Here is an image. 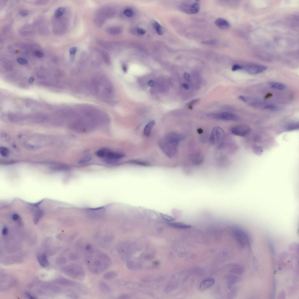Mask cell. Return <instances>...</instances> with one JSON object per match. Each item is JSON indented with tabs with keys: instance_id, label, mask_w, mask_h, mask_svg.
Here are the masks:
<instances>
[{
	"instance_id": "41",
	"label": "cell",
	"mask_w": 299,
	"mask_h": 299,
	"mask_svg": "<svg viewBox=\"0 0 299 299\" xmlns=\"http://www.w3.org/2000/svg\"><path fill=\"white\" fill-rule=\"evenodd\" d=\"M154 81L152 80H149L147 83V86L150 87H152L154 86Z\"/></svg>"
},
{
	"instance_id": "43",
	"label": "cell",
	"mask_w": 299,
	"mask_h": 299,
	"mask_svg": "<svg viewBox=\"0 0 299 299\" xmlns=\"http://www.w3.org/2000/svg\"><path fill=\"white\" fill-rule=\"evenodd\" d=\"M239 98L241 99L243 101L245 102H246L247 101V99L246 97H245V96H240L239 97Z\"/></svg>"
},
{
	"instance_id": "7",
	"label": "cell",
	"mask_w": 299,
	"mask_h": 299,
	"mask_svg": "<svg viewBox=\"0 0 299 299\" xmlns=\"http://www.w3.org/2000/svg\"><path fill=\"white\" fill-rule=\"evenodd\" d=\"M250 129L245 125H240L233 127L231 130L232 133L234 135L244 137L249 133Z\"/></svg>"
},
{
	"instance_id": "25",
	"label": "cell",
	"mask_w": 299,
	"mask_h": 299,
	"mask_svg": "<svg viewBox=\"0 0 299 299\" xmlns=\"http://www.w3.org/2000/svg\"><path fill=\"white\" fill-rule=\"evenodd\" d=\"M264 109L272 111H279V108L277 106L273 105H268L265 106L264 108Z\"/></svg>"
},
{
	"instance_id": "8",
	"label": "cell",
	"mask_w": 299,
	"mask_h": 299,
	"mask_svg": "<svg viewBox=\"0 0 299 299\" xmlns=\"http://www.w3.org/2000/svg\"><path fill=\"white\" fill-rule=\"evenodd\" d=\"M243 69L249 74L256 75L265 71L267 68L264 66L251 64L243 67Z\"/></svg>"
},
{
	"instance_id": "26",
	"label": "cell",
	"mask_w": 299,
	"mask_h": 299,
	"mask_svg": "<svg viewBox=\"0 0 299 299\" xmlns=\"http://www.w3.org/2000/svg\"><path fill=\"white\" fill-rule=\"evenodd\" d=\"M102 55L104 60V61L106 63L108 64L110 63L111 59L110 57L108 54L106 52L103 51L102 53Z\"/></svg>"
},
{
	"instance_id": "14",
	"label": "cell",
	"mask_w": 299,
	"mask_h": 299,
	"mask_svg": "<svg viewBox=\"0 0 299 299\" xmlns=\"http://www.w3.org/2000/svg\"><path fill=\"white\" fill-rule=\"evenodd\" d=\"M155 122L152 120L150 122L145 126L144 130V134L146 137H148L150 134L151 132L155 125Z\"/></svg>"
},
{
	"instance_id": "35",
	"label": "cell",
	"mask_w": 299,
	"mask_h": 299,
	"mask_svg": "<svg viewBox=\"0 0 299 299\" xmlns=\"http://www.w3.org/2000/svg\"><path fill=\"white\" fill-rule=\"evenodd\" d=\"M77 49L76 47H72L69 50V53L72 56L74 55L76 53Z\"/></svg>"
},
{
	"instance_id": "38",
	"label": "cell",
	"mask_w": 299,
	"mask_h": 299,
	"mask_svg": "<svg viewBox=\"0 0 299 299\" xmlns=\"http://www.w3.org/2000/svg\"><path fill=\"white\" fill-rule=\"evenodd\" d=\"M35 54L36 56L39 58H42L44 56L43 53L39 51H36L35 52Z\"/></svg>"
},
{
	"instance_id": "22",
	"label": "cell",
	"mask_w": 299,
	"mask_h": 299,
	"mask_svg": "<svg viewBox=\"0 0 299 299\" xmlns=\"http://www.w3.org/2000/svg\"><path fill=\"white\" fill-rule=\"evenodd\" d=\"M107 32L112 35H117L120 33L121 30L118 27H112L107 30Z\"/></svg>"
},
{
	"instance_id": "5",
	"label": "cell",
	"mask_w": 299,
	"mask_h": 299,
	"mask_svg": "<svg viewBox=\"0 0 299 299\" xmlns=\"http://www.w3.org/2000/svg\"><path fill=\"white\" fill-rule=\"evenodd\" d=\"M180 8L183 12L189 14H197L199 12L200 9L199 5L196 2L183 4L181 5Z\"/></svg>"
},
{
	"instance_id": "12",
	"label": "cell",
	"mask_w": 299,
	"mask_h": 299,
	"mask_svg": "<svg viewBox=\"0 0 299 299\" xmlns=\"http://www.w3.org/2000/svg\"><path fill=\"white\" fill-rule=\"evenodd\" d=\"M37 259L40 264L43 267L49 265V263L46 254H43L41 256H37Z\"/></svg>"
},
{
	"instance_id": "42",
	"label": "cell",
	"mask_w": 299,
	"mask_h": 299,
	"mask_svg": "<svg viewBox=\"0 0 299 299\" xmlns=\"http://www.w3.org/2000/svg\"><path fill=\"white\" fill-rule=\"evenodd\" d=\"M183 76L185 80H188L190 78V75L188 73H185L183 74Z\"/></svg>"
},
{
	"instance_id": "17",
	"label": "cell",
	"mask_w": 299,
	"mask_h": 299,
	"mask_svg": "<svg viewBox=\"0 0 299 299\" xmlns=\"http://www.w3.org/2000/svg\"><path fill=\"white\" fill-rule=\"evenodd\" d=\"M105 19V17L101 13H100L96 16L95 18V22L98 26H101L104 23Z\"/></svg>"
},
{
	"instance_id": "29",
	"label": "cell",
	"mask_w": 299,
	"mask_h": 299,
	"mask_svg": "<svg viewBox=\"0 0 299 299\" xmlns=\"http://www.w3.org/2000/svg\"><path fill=\"white\" fill-rule=\"evenodd\" d=\"M217 41L215 39L209 40L202 41L201 43L202 44L207 45H213L216 44Z\"/></svg>"
},
{
	"instance_id": "18",
	"label": "cell",
	"mask_w": 299,
	"mask_h": 299,
	"mask_svg": "<svg viewBox=\"0 0 299 299\" xmlns=\"http://www.w3.org/2000/svg\"><path fill=\"white\" fill-rule=\"evenodd\" d=\"M153 25L157 33L160 35H162L164 33V30L162 26L155 21L153 22Z\"/></svg>"
},
{
	"instance_id": "45",
	"label": "cell",
	"mask_w": 299,
	"mask_h": 299,
	"mask_svg": "<svg viewBox=\"0 0 299 299\" xmlns=\"http://www.w3.org/2000/svg\"><path fill=\"white\" fill-rule=\"evenodd\" d=\"M25 294H26V296H27V297H28V298H31V299L36 298L34 297L33 296H32V295H31V294H29V293H26Z\"/></svg>"
},
{
	"instance_id": "34",
	"label": "cell",
	"mask_w": 299,
	"mask_h": 299,
	"mask_svg": "<svg viewBox=\"0 0 299 299\" xmlns=\"http://www.w3.org/2000/svg\"><path fill=\"white\" fill-rule=\"evenodd\" d=\"M199 98H197V99L192 100L191 101L189 102L187 105L189 106V107H192L193 105H194L195 104L198 102L199 101Z\"/></svg>"
},
{
	"instance_id": "20",
	"label": "cell",
	"mask_w": 299,
	"mask_h": 299,
	"mask_svg": "<svg viewBox=\"0 0 299 299\" xmlns=\"http://www.w3.org/2000/svg\"><path fill=\"white\" fill-rule=\"evenodd\" d=\"M127 162L128 163L131 164H135V165L143 166H148L150 165V164H149L148 163L138 160H130Z\"/></svg>"
},
{
	"instance_id": "2",
	"label": "cell",
	"mask_w": 299,
	"mask_h": 299,
	"mask_svg": "<svg viewBox=\"0 0 299 299\" xmlns=\"http://www.w3.org/2000/svg\"><path fill=\"white\" fill-rule=\"evenodd\" d=\"M183 138V136L180 134L170 132L160 140L159 146L168 157L173 158L177 154L179 143Z\"/></svg>"
},
{
	"instance_id": "3",
	"label": "cell",
	"mask_w": 299,
	"mask_h": 299,
	"mask_svg": "<svg viewBox=\"0 0 299 299\" xmlns=\"http://www.w3.org/2000/svg\"><path fill=\"white\" fill-rule=\"evenodd\" d=\"M64 271L70 277L74 279L81 280L85 275L84 268L80 265L73 264L64 269Z\"/></svg>"
},
{
	"instance_id": "46",
	"label": "cell",
	"mask_w": 299,
	"mask_h": 299,
	"mask_svg": "<svg viewBox=\"0 0 299 299\" xmlns=\"http://www.w3.org/2000/svg\"><path fill=\"white\" fill-rule=\"evenodd\" d=\"M122 69L123 71H124V73H126V72H127V68L126 65H123L122 67Z\"/></svg>"
},
{
	"instance_id": "21",
	"label": "cell",
	"mask_w": 299,
	"mask_h": 299,
	"mask_svg": "<svg viewBox=\"0 0 299 299\" xmlns=\"http://www.w3.org/2000/svg\"><path fill=\"white\" fill-rule=\"evenodd\" d=\"M117 276V273L116 272L111 271L106 272L103 275L104 279L109 280L114 279Z\"/></svg>"
},
{
	"instance_id": "40",
	"label": "cell",
	"mask_w": 299,
	"mask_h": 299,
	"mask_svg": "<svg viewBox=\"0 0 299 299\" xmlns=\"http://www.w3.org/2000/svg\"><path fill=\"white\" fill-rule=\"evenodd\" d=\"M85 249L87 251H90L92 249V246L90 244H87L85 246Z\"/></svg>"
},
{
	"instance_id": "24",
	"label": "cell",
	"mask_w": 299,
	"mask_h": 299,
	"mask_svg": "<svg viewBox=\"0 0 299 299\" xmlns=\"http://www.w3.org/2000/svg\"><path fill=\"white\" fill-rule=\"evenodd\" d=\"M109 149L102 148L96 152L97 156L100 158H104Z\"/></svg>"
},
{
	"instance_id": "23",
	"label": "cell",
	"mask_w": 299,
	"mask_h": 299,
	"mask_svg": "<svg viewBox=\"0 0 299 299\" xmlns=\"http://www.w3.org/2000/svg\"><path fill=\"white\" fill-rule=\"evenodd\" d=\"M66 11V9L64 7H60L58 8L54 13V16L56 18H58L63 15Z\"/></svg>"
},
{
	"instance_id": "10",
	"label": "cell",
	"mask_w": 299,
	"mask_h": 299,
	"mask_svg": "<svg viewBox=\"0 0 299 299\" xmlns=\"http://www.w3.org/2000/svg\"><path fill=\"white\" fill-rule=\"evenodd\" d=\"M215 283V280L211 279H208L204 280L200 283L199 289L202 291L207 290L214 285Z\"/></svg>"
},
{
	"instance_id": "1",
	"label": "cell",
	"mask_w": 299,
	"mask_h": 299,
	"mask_svg": "<svg viewBox=\"0 0 299 299\" xmlns=\"http://www.w3.org/2000/svg\"><path fill=\"white\" fill-rule=\"evenodd\" d=\"M86 257L87 267L92 273H101L110 266L111 260L110 257L105 253L98 250H91L88 251Z\"/></svg>"
},
{
	"instance_id": "27",
	"label": "cell",
	"mask_w": 299,
	"mask_h": 299,
	"mask_svg": "<svg viewBox=\"0 0 299 299\" xmlns=\"http://www.w3.org/2000/svg\"><path fill=\"white\" fill-rule=\"evenodd\" d=\"M298 123H294L289 125L287 126V129L289 131L292 130L298 129Z\"/></svg>"
},
{
	"instance_id": "13",
	"label": "cell",
	"mask_w": 299,
	"mask_h": 299,
	"mask_svg": "<svg viewBox=\"0 0 299 299\" xmlns=\"http://www.w3.org/2000/svg\"><path fill=\"white\" fill-rule=\"evenodd\" d=\"M269 84L272 88L278 90H284L287 88L286 85L281 83L270 82H269Z\"/></svg>"
},
{
	"instance_id": "11",
	"label": "cell",
	"mask_w": 299,
	"mask_h": 299,
	"mask_svg": "<svg viewBox=\"0 0 299 299\" xmlns=\"http://www.w3.org/2000/svg\"><path fill=\"white\" fill-rule=\"evenodd\" d=\"M190 160L192 163L196 165H200L203 161V156L200 153H196L192 155Z\"/></svg>"
},
{
	"instance_id": "30",
	"label": "cell",
	"mask_w": 299,
	"mask_h": 299,
	"mask_svg": "<svg viewBox=\"0 0 299 299\" xmlns=\"http://www.w3.org/2000/svg\"><path fill=\"white\" fill-rule=\"evenodd\" d=\"M69 258L70 260L71 261H75L78 260L79 256L77 253L75 252H73L70 254Z\"/></svg>"
},
{
	"instance_id": "33",
	"label": "cell",
	"mask_w": 299,
	"mask_h": 299,
	"mask_svg": "<svg viewBox=\"0 0 299 299\" xmlns=\"http://www.w3.org/2000/svg\"><path fill=\"white\" fill-rule=\"evenodd\" d=\"M243 69V67L242 66L237 65V64H235L232 66V70L233 71H235Z\"/></svg>"
},
{
	"instance_id": "37",
	"label": "cell",
	"mask_w": 299,
	"mask_h": 299,
	"mask_svg": "<svg viewBox=\"0 0 299 299\" xmlns=\"http://www.w3.org/2000/svg\"><path fill=\"white\" fill-rule=\"evenodd\" d=\"M29 12L28 10H25L21 11L20 14L23 16H26L29 14Z\"/></svg>"
},
{
	"instance_id": "36",
	"label": "cell",
	"mask_w": 299,
	"mask_h": 299,
	"mask_svg": "<svg viewBox=\"0 0 299 299\" xmlns=\"http://www.w3.org/2000/svg\"><path fill=\"white\" fill-rule=\"evenodd\" d=\"M137 33L140 35H144L146 33V31L144 29L140 28H138L137 29Z\"/></svg>"
},
{
	"instance_id": "4",
	"label": "cell",
	"mask_w": 299,
	"mask_h": 299,
	"mask_svg": "<svg viewBox=\"0 0 299 299\" xmlns=\"http://www.w3.org/2000/svg\"><path fill=\"white\" fill-rule=\"evenodd\" d=\"M225 137L224 130L220 127H216L212 131L210 137V141L212 145H220L224 141Z\"/></svg>"
},
{
	"instance_id": "32",
	"label": "cell",
	"mask_w": 299,
	"mask_h": 299,
	"mask_svg": "<svg viewBox=\"0 0 299 299\" xmlns=\"http://www.w3.org/2000/svg\"><path fill=\"white\" fill-rule=\"evenodd\" d=\"M17 62L18 64L22 65H25L27 63V60L21 58H19L17 59Z\"/></svg>"
},
{
	"instance_id": "15",
	"label": "cell",
	"mask_w": 299,
	"mask_h": 299,
	"mask_svg": "<svg viewBox=\"0 0 299 299\" xmlns=\"http://www.w3.org/2000/svg\"><path fill=\"white\" fill-rule=\"evenodd\" d=\"M46 117L45 115L41 114H37L34 115L31 118L32 122L40 123L46 120Z\"/></svg>"
},
{
	"instance_id": "39",
	"label": "cell",
	"mask_w": 299,
	"mask_h": 299,
	"mask_svg": "<svg viewBox=\"0 0 299 299\" xmlns=\"http://www.w3.org/2000/svg\"><path fill=\"white\" fill-rule=\"evenodd\" d=\"M91 159V158L90 157H87L83 159H82L80 161H79V163H84L89 161H90Z\"/></svg>"
},
{
	"instance_id": "47",
	"label": "cell",
	"mask_w": 299,
	"mask_h": 299,
	"mask_svg": "<svg viewBox=\"0 0 299 299\" xmlns=\"http://www.w3.org/2000/svg\"><path fill=\"white\" fill-rule=\"evenodd\" d=\"M272 96V94L270 93H268L266 95V96H265L264 98L265 99H267V98H268L271 97Z\"/></svg>"
},
{
	"instance_id": "6",
	"label": "cell",
	"mask_w": 299,
	"mask_h": 299,
	"mask_svg": "<svg viewBox=\"0 0 299 299\" xmlns=\"http://www.w3.org/2000/svg\"><path fill=\"white\" fill-rule=\"evenodd\" d=\"M209 115L213 118L221 120L236 121L239 120V117L237 115L227 113H213Z\"/></svg>"
},
{
	"instance_id": "31",
	"label": "cell",
	"mask_w": 299,
	"mask_h": 299,
	"mask_svg": "<svg viewBox=\"0 0 299 299\" xmlns=\"http://www.w3.org/2000/svg\"><path fill=\"white\" fill-rule=\"evenodd\" d=\"M124 14L128 17H131L133 16V11L131 9H126L124 11Z\"/></svg>"
},
{
	"instance_id": "28",
	"label": "cell",
	"mask_w": 299,
	"mask_h": 299,
	"mask_svg": "<svg viewBox=\"0 0 299 299\" xmlns=\"http://www.w3.org/2000/svg\"><path fill=\"white\" fill-rule=\"evenodd\" d=\"M9 150L6 147H2L1 148V154L3 156L7 157L9 154Z\"/></svg>"
},
{
	"instance_id": "9",
	"label": "cell",
	"mask_w": 299,
	"mask_h": 299,
	"mask_svg": "<svg viewBox=\"0 0 299 299\" xmlns=\"http://www.w3.org/2000/svg\"><path fill=\"white\" fill-rule=\"evenodd\" d=\"M215 24L218 28L222 30H227L230 27L229 23L227 21L222 18H217L215 20Z\"/></svg>"
},
{
	"instance_id": "48",
	"label": "cell",
	"mask_w": 299,
	"mask_h": 299,
	"mask_svg": "<svg viewBox=\"0 0 299 299\" xmlns=\"http://www.w3.org/2000/svg\"><path fill=\"white\" fill-rule=\"evenodd\" d=\"M34 79L33 77H31L28 80V82L30 83H32L34 82Z\"/></svg>"
},
{
	"instance_id": "16",
	"label": "cell",
	"mask_w": 299,
	"mask_h": 299,
	"mask_svg": "<svg viewBox=\"0 0 299 299\" xmlns=\"http://www.w3.org/2000/svg\"><path fill=\"white\" fill-rule=\"evenodd\" d=\"M99 287L100 290L104 293L110 292L111 289L107 284L103 282H101L99 283Z\"/></svg>"
},
{
	"instance_id": "44",
	"label": "cell",
	"mask_w": 299,
	"mask_h": 299,
	"mask_svg": "<svg viewBox=\"0 0 299 299\" xmlns=\"http://www.w3.org/2000/svg\"><path fill=\"white\" fill-rule=\"evenodd\" d=\"M183 87L185 90H188L189 89V87L188 84L186 83H183Z\"/></svg>"
},
{
	"instance_id": "19",
	"label": "cell",
	"mask_w": 299,
	"mask_h": 299,
	"mask_svg": "<svg viewBox=\"0 0 299 299\" xmlns=\"http://www.w3.org/2000/svg\"><path fill=\"white\" fill-rule=\"evenodd\" d=\"M100 13L104 16L105 18L111 17L114 14V11L112 9L109 7L103 9Z\"/></svg>"
}]
</instances>
